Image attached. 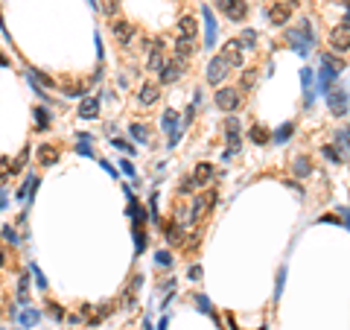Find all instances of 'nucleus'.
<instances>
[{
  "label": "nucleus",
  "mask_w": 350,
  "mask_h": 330,
  "mask_svg": "<svg viewBox=\"0 0 350 330\" xmlns=\"http://www.w3.org/2000/svg\"><path fill=\"white\" fill-rule=\"evenodd\" d=\"M286 38H289L292 50L298 53V56H309L312 44H315V33H312V24H309V21H300L298 27H292V30L286 33Z\"/></svg>",
  "instance_id": "nucleus-1"
},
{
  "label": "nucleus",
  "mask_w": 350,
  "mask_h": 330,
  "mask_svg": "<svg viewBox=\"0 0 350 330\" xmlns=\"http://www.w3.org/2000/svg\"><path fill=\"white\" fill-rule=\"evenodd\" d=\"M327 103H330V111L335 117H347V91L344 88H330L327 91Z\"/></svg>",
  "instance_id": "nucleus-2"
},
{
  "label": "nucleus",
  "mask_w": 350,
  "mask_h": 330,
  "mask_svg": "<svg viewBox=\"0 0 350 330\" xmlns=\"http://www.w3.org/2000/svg\"><path fill=\"white\" fill-rule=\"evenodd\" d=\"M216 105L222 111H236V108L242 105V97H239L236 88H219L216 91Z\"/></svg>",
  "instance_id": "nucleus-3"
},
{
  "label": "nucleus",
  "mask_w": 350,
  "mask_h": 330,
  "mask_svg": "<svg viewBox=\"0 0 350 330\" xmlns=\"http://www.w3.org/2000/svg\"><path fill=\"white\" fill-rule=\"evenodd\" d=\"M222 59L228 62V68H242V62H245L242 44H239V41H225V44H222Z\"/></svg>",
  "instance_id": "nucleus-4"
},
{
  "label": "nucleus",
  "mask_w": 350,
  "mask_h": 330,
  "mask_svg": "<svg viewBox=\"0 0 350 330\" xmlns=\"http://www.w3.org/2000/svg\"><path fill=\"white\" fill-rule=\"evenodd\" d=\"M219 9L231 21H245V15H248V3L245 0H219Z\"/></svg>",
  "instance_id": "nucleus-5"
},
{
  "label": "nucleus",
  "mask_w": 350,
  "mask_h": 330,
  "mask_svg": "<svg viewBox=\"0 0 350 330\" xmlns=\"http://www.w3.org/2000/svg\"><path fill=\"white\" fill-rule=\"evenodd\" d=\"M213 205H216V190H207L204 196H199L193 202V210H190V222H199V216H204Z\"/></svg>",
  "instance_id": "nucleus-6"
},
{
  "label": "nucleus",
  "mask_w": 350,
  "mask_h": 330,
  "mask_svg": "<svg viewBox=\"0 0 350 330\" xmlns=\"http://www.w3.org/2000/svg\"><path fill=\"white\" fill-rule=\"evenodd\" d=\"M228 70H231L228 62H225L222 56H213L210 65H207V82H210V85H222V79L228 76Z\"/></svg>",
  "instance_id": "nucleus-7"
},
{
  "label": "nucleus",
  "mask_w": 350,
  "mask_h": 330,
  "mask_svg": "<svg viewBox=\"0 0 350 330\" xmlns=\"http://www.w3.org/2000/svg\"><path fill=\"white\" fill-rule=\"evenodd\" d=\"M330 44H333V50L341 53V56L347 53V47H350V38H347V18H344V21L335 27L333 33H330Z\"/></svg>",
  "instance_id": "nucleus-8"
},
{
  "label": "nucleus",
  "mask_w": 350,
  "mask_h": 330,
  "mask_svg": "<svg viewBox=\"0 0 350 330\" xmlns=\"http://www.w3.org/2000/svg\"><path fill=\"white\" fill-rule=\"evenodd\" d=\"M35 158H38V164H41V167H53V164H59L62 149H59L56 143H41V146H38V152H35Z\"/></svg>",
  "instance_id": "nucleus-9"
},
{
  "label": "nucleus",
  "mask_w": 350,
  "mask_h": 330,
  "mask_svg": "<svg viewBox=\"0 0 350 330\" xmlns=\"http://www.w3.org/2000/svg\"><path fill=\"white\" fill-rule=\"evenodd\" d=\"M266 15L274 27H283L286 21H289V15H292V6H289V3H274V6L266 9Z\"/></svg>",
  "instance_id": "nucleus-10"
},
{
  "label": "nucleus",
  "mask_w": 350,
  "mask_h": 330,
  "mask_svg": "<svg viewBox=\"0 0 350 330\" xmlns=\"http://www.w3.org/2000/svg\"><path fill=\"white\" fill-rule=\"evenodd\" d=\"M111 33H114V38L123 44V47H129L134 41V24H129V21H117L114 27H111Z\"/></svg>",
  "instance_id": "nucleus-11"
},
{
  "label": "nucleus",
  "mask_w": 350,
  "mask_h": 330,
  "mask_svg": "<svg viewBox=\"0 0 350 330\" xmlns=\"http://www.w3.org/2000/svg\"><path fill=\"white\" fill-rule=\"evenodd\" d=\"M196 35H199V24H196V18L184 15L181 21H178V38H181V41H193Z\"/></svg>",
  "instance_id": "nucleus-12"
},
{
  "label": "nucleus",
  "mask_w": 350,
  "mask_h": 330,
  "mask_svg": "<svg viewBox=\"0 0 350 330\" xmlns=\"http://www.w3.org/2000/svg\"><path fill=\"white\" fill-rule=\"evenodd\" d=\"M79 117L82 120H97L100 117V97H85L79 105Z\"/></svg>",
  "instance_id": "nucleus-13"
},
{
  "label": "nucleus",
  "mask_w": 350,
  "mask_h": 330,
  "mask_svg": "<svg viewBox=\"0 0 350 330\" xmlns=\"http://www.w3.org/2000/svg\"><path fill=\"white\" fill-rule=\"evenodd\" d=\"M178 111L175 108H167L164 111V120H161V126H164V132H169V138H181V129H178Z\"/></svg>",
  "instance_id": "nucleus-14"
},
{
  "label": "nucleus",
  "mask_w": 350,
  "mask_h": 330,
  "mask_svg": "<svg viewBox=\"0 0 350 330\" xmlns=\"http://www.w3.org/2000/svg\"><path fill=\"white\" fill-rule=\"evenodd\" d=\"M201 15H204V27H207V30H204V44H207V47H213V44H216V21H213V12L204 6V9H201Z\"/></svg>",
  "instance_id": "nucleus-15"
},
{
  "label": "nucleus",
  "mask_w": 350,
  "mask_h": 330,
  "mask_svg": "<svg viewBox=\"0 0 350 330\" xmlns=\"http://www.w3.org/2000/svg\"><path fill=\"white\" fill-rule=\"evenodd\" d=\"M213 175H216V167H213V164H207V161H201L199 167L193 170L190 178H193V181H196V187H199V184H204V181H210Z\"/></svg>",
  "instance_id": "nucleus-16"
},
{
  "label": "nucleus",
  "mask_w": 350,
  "mask_h": 330,
  "mask_svg": "<svg viewBox=\"0 0 350 330\" xmlns=\"http://www.w3.org/2000/svg\"><path fill=\"white\" fill-rule=\"evenodd\" d=\"M137 100H140V105H155L161 100V88L158 85H143L137 91Z\"/></svg>",
  "instance_id": "nucleus-17"
},
{
  "label": "nucleus",
  "mask_w": 350,
  "mask_h": 330,
  "mask_svg": "<svg viewBox=\"0 0 350 330\" xmlns=\"http://www.w3.org/2000/svg\"><path fill=\"white\" fill-rule=\"evenodd\" d=\"M248 140H251V143H257V146H266L268 140H271V132H268L266 126L254 123V126L248 129Z\"/></svg>",
  "instance_id": "nucleus-18"
},
{
  "label": "nucleus",
  "mask_w": 350,
  "mask_h": 330,
  "mask_svg": "<svg viewBox=\"0 0 350 330\" xmlns=\"http://www.w3.org/2000/svg\"><path fill=\"white\" fill-rule=\"evenodd\" d=\"M158 73H161V82L169 85V82H175V79L181 76V62H169V65H164Z\"/></svg>",
  "instance_id": "nucleus-19"
},
{
  "label": "nucleus",
  "mask_w": 350,
  "mask_h": 330,
  "mask_svg": "<svg viewBox=\"0 0 350 330\" xmlns=\"http://www.w3.org/2000/svg\"><path fill=\"white\" fill-rule=\"evenodd\" d=\"M164 234H167V243L169 245H181L184 240V234H181V225H178V222H175V219H169L167 225H164Z\"/></svg>",
  "instance_id": "nucleus-20"
},
{
  "label": "nucleus",
  "mask_w": 350,
  "mask_h": 330,
  "mask_svg": "<svg viewBox=\"0 0 350 330\" xmlns=\"http://www.w3.org/2000/svg\"><path fill=\"white\" fill-rule=\"evenodd\" d=\"M292 173L298 175V178H306V175L312 173V161L306 155H298L295 161H292Z\"/></svg>",
  "instance_id": "nucleus-21"
},
{
  "label": "nucleus",
  "mask_w": 350,
  "mask_h": 330,
  "mask_svg": "<svg viewBox=\"0 0 350 330\" xmlns=\"http://www.w3.org/2000/svg\"><path fill=\"white\" fill-rule=\"evenodd\" d=\"M333 79H338V73H333V70H327V68H321V70H318V91H321V94H327V91H330V85H333Z\"/></svg>",
  "instance_id": "nucleus-22"
},
{
  "label": "nucleus",
  "mask_w": 350,
  "mask_h": 330,
  "mask_svg": "<svg viewBox=\"0 0 350 330\" xmlns=\"http://www.w3.org/2000/svg\"><path fill=\"white\" fill-rule=\"evenodd\" d=\"M129 132H132L134 140H140V143H152V132L143 126V123H132V126H129Z\"/></svg>",
  "instance_id": "nucleus-23"
},
{
  "label": "nucleus",
  "mask_w": 350,
  "mask_h": 330,
  "mask_svg": "<svg viewBox=\"0 0 350 330\" xmlns=\"http://www.w3.org/2000/svg\"><path fill=\"white\" fill-rule=\"evenodd\" d=\"M321 68L333 70V73H341V70H344V62H338L333 53H321Z\"/></svg>",
  "instance_id": "nucleus-24"
},
{
  "label": "nucleus",
  "mask_w": 350,
  "mask_h": 330,
  "mask_svg": "<svg viewBox=\"0 0 350 330\" xmlns=\"http://www.w3.org/2000/svg\"><path fill=\"white\" fill-rule=\"evenodd\" d=\"M190 56H193V41H181V38H178V41H175V59L184 62V59H190Z\"/></svg>",
  "instance_id": "nucleus-25"
},
{
  "label": "nucleus",
  "mask_w": 350,
  "mask_h": 330,
  "mask_svg": "<svg viewBox=\"0 0 350 330\" xmlns=\"http://www.w3.org/2000/svg\"><path fill=\"white\" fill-rule=\"evenodd\" d=\"M38 318H41V313H38L35 307H27V310L21 313V324H24V327H33V324H38Z\"/></svg>",
  "instance_id": "nucleus-26"
},
{
  "label": "nucleus",
  "mask_w": 350,
  "mask_h": 330,
  "mask_svg": "<svg viewBox=\"0 0 350 330\" xmlns=\"http://www.w3.org/2000/svg\"><path fill=\"white\" fill-rule=\"evenodd\" d=\"M292 132H295V126H292V123H283V126H280V129H277V132L271 135V138L277 140V143H286V140H289V135H292Z\"/></svg>",
  "instance_id": "nucleus-27"
},
{
  "label": "nucleus",
  "mask_w": 350,
  "mask_h": 330,
  "mask_svg": "<svg viewBox=\"0 0 350 330\" xmlns=\"http://www.w3.org/2000/svg\"><path fill=\"white\" fill-rule=\"evenodd\" d=\"M35 120H38V129L44 132V129L50 126V114H47V108H35Z\"/></svg>",
  "instance_id": "nucleus-28"
},
{
  "label": "nucleus",
  "mask_w": 350,
  "mask_h": 330,
  "mask_svg": "<svg viewBox=\"0 0 350 330\" xmlns=\"http://www.w3.org/2000/svg\"><path fill=\"white\" fill-rule=\"evenodd\" d=\"M30 79H38L41 85H47V88H56V82H53L47 73H41V70H30Z\"/></svg>",
  "instance_id": "nucleus-29"
},
{
  "label": "nucleus",
  "mask_w": 350,
  "mask_h": 330,
  "mask_svg": "<svg viewBox=\"0 0 350 330\" xmlns=\"http://www.w3.org/2000/svg\"><path fill=\"white\" fill-rule=\"evenodd\" d=\"M76 152L85 158H94V149H91V140H82L79 138V143H76Z\"/></svg>",
  "instance_id": "nucleus-30"
},
{
  "label": "nucleus",
  "mask_w": 350,
  "mask_h": 330,
  "mask_svg": "<svg viewBox=\"0 0 350 330\" xmlns=\"http://www.w3.org/2000/svg\"><path fill=\"white\" fill-rule=\"evenodd\" d=\"M30 269H33V278H35V286H38V289H47V278H44V275H41V269H38V266H30Z\"/></svg>",
  "instance_id": "nucleus-31"
},
{
  "label": "nucleus",
  "mask_w": 350,
  "mask_h": 330,
  "mask_svg": "<svg viewBox=\"0 0 350 330\" xmlns=\"http://www.w3.org/2000/svg\"><path fill=\"white\" fill-rule=\"evenodd\" d=\"M193 190H196V181L193 178H184L181 184H178V196H190Z\"/></svg>",
  "instance_id": "nucleus-32"
},
{
  "label": "nucleus",
  "mask_w": 350,
  "mask_h": 330,
  "mask_svg": "<svg viewBox=\"0 0 350 330\" xmlns=\"http://www.w3.org/2000/svg\"><path fill=\"white\" fill-rule=\"evenodd\" d=\"M239 44H242V47H254V44H257V33H254V30H245L242 38H239Z\"/></svg>",
  "instance_id": "nucleus-33"
},
{
  "label": "nucleus",
  "mask_w": 350,
  "mask_h": 330,
  "mask_svg": "<svg viewBox=\"0 0 350 330\" xmlns=\"http://www.w3.org/2000/svg\"><path fill=\"white\" fill-rule=\"evenodd\" d=\"M225 135H239V117H228L225 120Z\"/></svg>",
  "instance_id": "nucleus-34"
},
{
  "label": "nucleus",
  "mask_w": 350,
  "mask_h": 330,
  "mask_svg": "<svg viewBox=\"0 0 350 330\" xmlns=\"http://www.w3.org/2000/svg\"><path fill=\"white\" fill-rule=\"evenodd\" d=\"M102 12L105 15H117L120 12V0H102Z\"/></svg>",
  "instance_id": "nucleus-35"
},
{
  "label": "nucleus",
  "mask_w": 350,
  "mask_h": 330,
  "mask_svg": "<svg viewBox=\"0 0 350 330\" xmlns=\"http://www.w3.org/2000/svg\"><path fill=\"white\" fill-rule=\"evenodd\" d=\"M27 158H30V149H24V152L18 155V161H15V164H12V167H9V173H21V167L27 164Z\"/></svg>",
  "instance_id": "nucleus-36"
},
{
  "label": "nucleus",
  "mask_w": 350,
  "mask_h": 330,
  "mask_svg": "<svg viewBox=\"0 0 350 330\" xmlns=\"http://www.w3.org/2000/svg\"><path fill=\"white\" fill-rule=\"evenodd\" d=\"M254 73H257V70H245V73H242V79H239V88H245V91H248V88L254 85V79H257Z\"/></svg>",
  "instance_id": "nucleus-37"
},
{
  "label": "nucleus",
  "mask_w": 350,
  "mask_h": 330,
  "mask_svg": "<svg viewBox=\"0 0 350 330\" xmlns=\"http://www.w3.org/2000/svg\"><path fill=\"white\" fill-rule=\"evenodd\" d=\"M134 245H137V251L146 248V234H143V228H134Z\"/></svg>",
  "instance_id": "nucleus-38"
},
{
  "label": "nucleus",
  "mask_w": 350,
  "mask_h": 330,
  "mask_svg": "<svg viewBox=\"0 0 350 330\" xmlns=\"http://www.w3.org/2000/svg\"><path fill=\"white\" fill-rule=\"evenodd\" d=\"M321 152H324V155L330 158V161H333V164H341V161H344V155H341V152H335L333 146H324V149H321Z\"/></svg>",
  "instance_id": "nucleus-39"
},
{
  "label": "nucleus",
  "mask_w": 350,
  "mask_h": 330,
  "mask_svg": "<svg viewBox=\"0 0 350 330\" xmlns=\"http://www.w3.org/2000/svg\"><path fill=\"white\" fill-rule=\"evenodd\" d=\"M155 260H158V266H164V269H167V266H172V254H169V251H158V254H155Z\"/></svg>",
  "instance_id": "nucleus-40"
},
{
  "label": "nucleus",
  "mask_w": 350,
  "mask_h": 330,
  "mask_svg": "<svg viewBox=\"0 0 350 330\" xmlns=\"http://www.w3.org/2000/svg\"><path fill=\"white\" fill-rule=\"evenodd\" d=\"M300 82H303V91H309V85H312V68L300 70Z\"/></svg>",
  "instance_id": "nucleus-41"
},
{
  "label": "nucleus",
  "mask_w": 350,
  "mask_h": 330,
  "mask_svg": "<svg viewBox=\"0 0 350 330\" xmlns=\"http://www.w3.org/2000/svg\"><path fill=\"white\" fill-rule=\"evenodd\" d=\"M3 240H6V243H12V245H15L18 240H21V237L15 234V228H12V225H6V228H3Z\"/></svg>",
  "instance_id": "nucleus-42"
},
{
  "label": "nucleus",
  "mask_w": 350,
  "mask_h": 330,
  "mask_svg": "<svg viewBox=\"0 0 350 330\" xmlns=\"http://www.w3.org/2000/svg\"><path fill=\"white\" fill-rule=\"evenodd\" d=\"M196 304H199V310H201V313H213V307H210V301H207L204 295H199V292H196Z\"/></svg>",
  "instance_id": "nucleus-43"
},
{
  "label": "nucleus",
  "mask_w": 350,
  "mask_h": 330,
  "mask_svg": "<svg viewBox=\"0 0 350 330\" xmlns=\"http://www.w3.org/2000/svg\"><path fill=\"white\" fill-rule=\"evenodd\" d=\"M47 307H50V315H53V318H65V307H62V304H56V301H50Z\"/></svg>",
  "instance_id": "nucleus-44"
},
{
  "label": "nucleus",
  "mask_w": 350,
  "mask_h": 330,
  "mask_svg": "<svg viewBox=\"0 0 350 330\" xmlns=\"http://www.w3.org/2000/svg\"><path fill=\"white\" fill-rule=\"evenodd\" d=\"M335 143L341 146V155H344V149H347V129H341V132L335 135Z\"/></svg>",
  "instance_id": "nucleus-45"
},
{
  "label": "nucleus",
  "mask_w": 350,
  "mask_h": 330,
  "mask_svg": "<svg viewBox=\"0 0 350 330\" xmlns=\"http://www.w3.org/2000/svg\"><path fill=\"white\" fill-rule=\"evenodd\" d=\"M114 146H117V149H123V152H129V158L134 155V146H132V143H126V140L117 138V140H114Z\"/></svg>",
  "instance_id": "nucleus-46"
},
{
  "label": "nucleus",
  "mask_w": 350,
  "mask_h": 330,
  "mask_svg": "<svg viewBox=\"0 0 350 330\" xmlns=\"http://www.w3.org/2000/svg\"><path fill=\"white\" fill-rule=\"evenodd\" d=\"M114 313V304H102V307H97V318H102V315H111Z\"/></svg>",
  "instance_id": "nucleus-47"
},
{
  "label": "nucleus",
  "mask_w": 350,
  "mask_h": 330,
  "mask_svg": "<svg viewBox=\"0 0 350 330\" xmlns=\"http://www.w3.org/2000/svg\"><path fill=\"white\" fill-rule=\"evenodd\" d=\"M283 278H286V269H280V272H277V286H274V295H280V292H283Z\"/></svg>",
  "instance_id": "nucleus-48"
},
{
  "label": "nucleus",
  "mask_w": 350,
  "mask_h": 330,
  "mask_svg": "<svg viewBox=\"0 0 350 330\" xmlns=\"http://www.w3.org/2000/svg\"><path fill=\"white\" fill-rule=\"evenodd\" d=\"M120 167H123V173L129 175V178H134V167H132V164H129V158H126V161H123Z\"/></svg>",
  "instance_id": "nucleus-49"
},
{
  "label": "nucleus",
  "mask_w": 350,
  "mask_h": 330,
  "mask_svg": "<svg viewBox=\"0 0 350 330\" xmlns=\"http://www.w3.org/2000/svg\"><path fill=\"white\" fill-rule=\"evenodd\" d=\"M187 275H190V280H199L201 278V266H190V272H187Z\"/></svg>",
  "instance_id": "nucleus-50"
},
{
  "label": "nucleus",
  "mask_w": 350,
  "mask_h": 330,
  "mask_svg": "<svg viewBox=\"0 0 350 330\" xmlns=\"http://www.w3.org/2000/svg\"><path fill=\"white\" fill-rule=\"evenodd\" d=\"M100 167H105V173H108V175H117V170L108 164V161H100Z\"/></svg>",
  "instance_id": "nucleus-51"
},
{
  "label": "nucleus",
  "mask_w": 350,
  "mask_h": 330,
  "mask_svg": "<svg viewBox=\"0 0 350 330\" xmlns=\"http://www.w3.org/2000/svg\"><path fill=\"white\" fill-rule=\"evenodd\" d=\"M318 222H338V216H333V213H327V216H321Z\"/></svg>",
  "instance_id": "nucleus-52"
},
{
  "label": "nucleus",
  "mask_w": 350,
  "mask_h": 330,
  "mask_svg": "<svg viewBox=\"0 0 350 330\" xmlns=\"http://www.w3.org/2000/svg\"><path fill=\"white\" fill-rule=\"evenodd\" d=\"M3 205H6V193L0 190V210H3Z\"/></svg>",
  "instance_id": "nucleus-53"
},
{
  "label": "nucleus",
  "mask_w": 350,
  "mask_h": 330,
  "mask_svg": "<svg viewBox=\"0 0 350 330\" xmlns=\"http://www.w3.org/2000/svg\"><path fill=\"white\" fill-rule=\"evenodd\" d=\"M167 324H169L167 318H161V324H158V330H167Z\"/></svg>",
  "instance_id": "nucleus-54"
},
{
  "label": "nucleus",
  "mask_w": 350,
  "mask_h": 330,
  "mask_svg": "<svg viewBox=\"0 0 350 330\" xmlns=\"http://www.w3.org/2000/svg\"><path fill=\"white\" fill-rule=\"evenodd\" d=\"M3 263H6V254H3V248H0V266H3Z\"/></svg>",
  "instance_id": "nucleus-55"
},
{
  "label": "nucleus",
  "mask_w": 350,
  "mask_h": 330,
  "mask_svg": "<svg viewBox=\"0 0 350 330\" xmlns=\"http://www.w3.org/2000/svg\"><path fill=\"white\" fill-rule=\"evenodd\" d=\"M143 330H152V324H149V321H146V324H143Z\"/></svg>",
  "instance_id": "nucleus-56"
}]
</instances>
